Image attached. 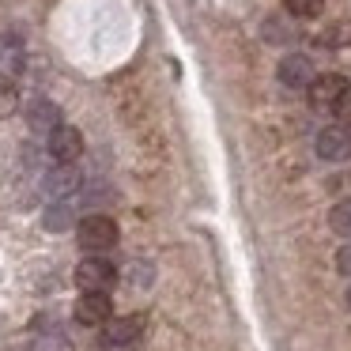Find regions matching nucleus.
<instances>
[{
    "label": "nucleus",
    "mask_w": 351,
    "mask_h": 351,
    "mask_svg": "<svg viewBox=\"0 0 351 351\" xmlns=\"http://www.w3.org/2000/svg\"><path fill=\"white\" fill-rule=\"evenodd\" d=\"M117 223L110 219V215H84L80 219V227H76V242H80V250L84 253H91V257H102V253H110L117 245Z\"/></svg>",
    "instance_id": "nucleus-1"
},
{
    "label": "nucleus",
    "mask_w": 351,
    "mask_h": 351,
    "mask_svg": "<svg viewBox=\"0 0 351 351\" xmlns=\"http://www.w3.org/2000/svg\"><path fill=\"white\" fill-rule=\"evenodd\" d=\"M144 336V317L140 313H125V317H110L102 325V348L106 351H121Z\"/></svg>",
    "instance_id": "nucleus-2"
},
{
    "label": "nucleus",
    "mask_w": 351,
    "mask_h": 351,
    "mask_svg": "<svg viewBox=\"0 0 351 351\" xmlns=\"http://www.w3.org/2000/svg\"><path fill=\"white\" fill-rule=\"evenodd\" d=\"M42 189H46V197H53V200H69V197H76V193L84 189V174L76 170V162H57L53 170H46Z\"/></svg>",
    "instance_id": "nucleus-3"
},
{
    "label": "nucleus",
    "mask_w": 351,
    "mask_h": 351,
    "mask_svg": "<svg viewBox=\"0 0 351 351\" xmlns=\"http://www.w3.org/2000/svg\"><path fill=\"white\" fill-rule=\"evenodd\" d=\"M114 280H117V268H114V261H106V257H87L76 265L80 291H110Z\"/></svg>",
    "instance_id": "nucleus-4"
},
{
    "label": "nucleus",
    "mask_w": 351,
    "mask_h": 351,
    "mask_svg": "<svg viewBox=\"0 0 351 351\" xmlns=\"http://www.w3.org/2000/svg\"><path fill=\"white\" fill-rule=\"evenodd\" d=\"M72 313H76L80 325L99 328V325H106V321L114 317V302H110L106 291H84V295L76 298V310Z\"/></svg>",
    "instance_id": "nucleus-5"
},
{
    "label": "nucleus",
    "mask_w": 351,
    "mask_h": 351,
    "mask_svg": "<svg viewBox=\"0 0 351 351\" xmlns=\"http://www.w3.org/2000/svg\"><path fill=\"white\" fill-rule=\"evenodd\" d=\"M313 152H317L325 162L351 159V125H328V129H321Z\"/></svg>",
    "instance_id": "nucleus-6"
},
{
    "label": "nucleus",
    "mask_w": 351,
    "mask_h": 351,
    "mask_svg": "<svg viewBox=\"0 0 351 351\" xmlns=\"http://www.w3.org/2000/svg\"><path fill=\"white\" fill-rule=\"evenodd\" d=\"M276 76H280V84L291 87V91H310L317 72H313V61L306 53H287L280 61V69H276Z\"/></svg>",
    "instance_id": "nucleus-7"
},
{
    "label": "nucleus",
    "mask_w": 351,
    "mask_h": 351,
    "mask_svg": "<svg viewBox=\"0 0 351 351\" xmlns=\"http://www.w3.org/2000/svg\"><path fill=\"white\" fill-rule=\"evenodd\" d=\"M46 147H49V155H53L57 162H76L80 155H84V132L72 129V125H61V129L49 132Z\"/></svg>",
    "instance_id": "nucleus-8"
},
{
    "label": "nucleus",
    "mask_w": 351,
    "mask_h": 351,
    "mask_svg": "<svg viewBox=\"0 0 351 351\" xmlns=\"http://www.w3.org/2000/svg\"><path fill=\"white\" fill-rule=\"evenodd\" d=\"M348 87H351V84H348L343 76H336V72H325V76L313 80L306 95H310V102H313L317 110H332L336 102H340V95L348 91Z\"/></svg>",
    "instance_id": "nucleus-9"
},
{
    "label": "nucleus",
    "mask_w": 351,
    "mask_h": 351,
    "mask_svg": "<svg viewBox=\"0 0 351 351\" xmlns=\"http://www.w3.org/2000/svg\"><path fill=\"white\" fill-rule=\"evenodd\" d=\"M27 125H31L34 132H46V136H49L53 129H61V125H64L61 121V106H57L53 99H42V95H38V99L27 102Z\"/></svg>",
    "instance_id": "nucleus-10"
},
{
    "label": "nucleus",
    "mask_w": 351,
    "mask_h": 351,
    "mask_svg": "<svg viewBox=\"0 0 351 351\" xmlns=\"http://www.w3.org/2000/svg\"><path fill=\"white\" fill-rule=\"evenodd\" d=\"M328 227H332V234L351 238V200H340V204L328 212Z\"/></svg>",
    "instance_id": "nucleus-11"
},
{
    "label": "nucleus",
    "mask_w": 351,
    "mask_h": 351,
    "mask_svg": "<svg viewBox=\"0 0 351 351\" xmlns=\"http://www.w3.org/2000/svg\"><path fill=\"white\" fill-rule=\"evenodd\" d=\"M42 223H46V230H69L72 223V212L64 208V200L57 208H46V215H42Z\"/></svg>",
    "instance_id": "nucleus-12"
},
{
    "label": "nucleus",
    "mask_w": 351,
    "mask_h": 351,
    "mask_svg": "<svg viewBox=\"0 0 351 351\" xmlns=\"http://www.w3.org/2000/svg\"><path fill=\"white\" fill-rule=\"evenodd\" d=\"M125 280H129V287H147V283H152V265H147V261H132V265L125 268Z\"/></svg>",
    "instance_id": "nucleus-13"
},
{
    "label": "nucleus",
    "mask_w": 351,
    "mask_h": 351,
    "mask_svg": "<svg viewBox=\"0 0 351 351\" xmlns=\"http://www.w3.org/2000/svg\"><path fill=\"white\" fill-rule=\"evenodd\" d=\"M283 8L298 19H313V16H321V0H283Z\"/></svg>",
    "instance_id": "nucleus-14"
},
{
    "label": "nucleus",
    "mask_w": 351,
    "mask_h": 351,
    "mask_svg": "<svg viewBox=\"0 0 351 351\" xmlns=\"http://www.w3.org/2000/svg\"><path fill=\"white\" fill-rule=\"evenodd\" d=\"M19 110V91L12 84H0V117H12Z\"/></svg>",
    "instance_id": "nucleus-15"
},
{
    "label": "nucleus",
    "mask_w": 351,
    "mask_h": 351,
    "mask_svg": "<svg viewBox=\"0 0 351 351\" xmlns=\"http://www.w3.org/2000/svg\"><path fill=\"white\" fill-rule=\"evenodd\" d=\"M332 114L340 117L343 125H351V87H348V91L340 95V102H336V106H332Z\"/></svg>",
    "instance_id": "nucleus-16"
},
{
    "label": "nucleus",
    "mask_w": 351,
    "mask_h": 351,
    "mask_svg": "<svg viewBox=\"0 0 351 351\" xmlns=\"http://www.w3.org/2000/svg\"><path fill=\"white\" fill-rule=\"evenodd\" d=\"M328 42H332V46H343V42H351V23H343V27H336V31H328Z\"/></svg>",
    "instance_id": "nucleus-17"
},
{
    "label": "nucleus",
    "mask_w": 351,
    "mask_h": 351,
    "mask_svg": "<svg viewBox=\"0 0 351 351\" xmlns=\"http://www.w3.org/2000/svg\"><path fill=\"white\" fill-rule=\"evenodd\" d=\"M336 268H340V272H343V276H351V242H348V245H343V250H340V253H336Z\"/></svg>",
    "instance_id": "nucleus-18"
},
{
    "label": "nucleus",
    "mask_w": 351,
    "mask_h": 351,
    "mask_svg": "<svg viewBox=\"0 0 351 351\" xmlns=\"http://www.w3.org/2000/svg\"><path fill=\"white\" fill-rule=\"evenodd\" d=\"M348 302H351V287H348Z\"/></svg>",
    "instance_id": "nucleus-19"
}]
</instances>
